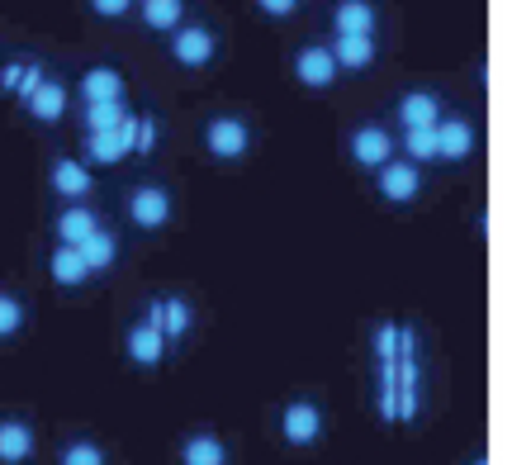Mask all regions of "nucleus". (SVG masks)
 <instances>
[{"mask_svg": "<svg viewBox=\"0 0 512 465\" xmlns=\"http://www.w3.org/2000/svg\"><path fill=\"white\" fill-rule=\"evenodd\" d=\"M475 465H489V461H484V456H479V461H475Z\"/></svg>", "mask_w": 512, "mask_h": 465, "instance_id": "nucleus-34", "label": "nucleus"}, {"mask_svg": "<svg viewBox=\"0 0 512 465\" xmlns=\"http://www.w3.org/2000/svg\"><path fill=\"white\" fill-rule=\"evenodd\" d=\"M76 252H81V261H86L91 276H110L114 266H119V233L100 224L86 242H76Z\"/></svg>", "mask_w": 512, "mask_h": 465, "instance_id": "nucleus-17", "label": "nucleus"}, {"mask_svg": "<svg viewBox=\"0 0 512 465\" xmlns=\"http://www.w3.org/2000/svg\"><path fill=\"white\" fill-rule=\"evenodd\" d=\"M124 214L138 233H162V228H171V219H176V195L166 186H157V181H138V186L128 190Z\"/></svg>", "mask_w": 512, "mask_h": 465, "instance_id": "nucleus-3", "label": "nucleus"}, {"mask_svg": "<svg viewBox=\"0 0 512 465\" xmlns=\"http://www.w3.org/2000/svg\"><path fill=\"white\" fill-rule=\"evenodd\" d=\"M394 152H399V138H394V129H384V124H375V119H366V124H356V129L347 133L351 167L375 171V167H384Z\"/></svg>", "mask_w": 512, "mask_h": 465, "instance_id": "nucleus-6", "label": "nucleus"}, {"mask_svg": "<svg viewBox=\"0 0 512 465\" xmlns=\"http://www.w3.org/2000/svg\"><path fill=\"white\" fill-rule=\"evenodd\" d=\"M34 456V428L29 423H0V465H24Z\"/></svg>", "mask_w": 512, "mask_h": 465, "instance_id": "nucleus-23", "label": "nucleus"}, {"mask_svg": "<svg viewBox=\"0 0 512 465\" xmlns=\"http://www.w3.org/2000/svg\"><path fill=\"white\" fill-rule=\"evenodd\" d=\"M133 15L143 24V34H171L185 24V0H133Z\"/></svg>", "mask_w": 512, "mask_h": 465, "instance_id": "nucleus-18", "label": "nucleus"}, {"mask_svg": "<svg viewBox=\"0 0 512 465\" xmlns=\"http://www.w3.org/2000/svg\"><path fill=\"white\" fill-rule=\"evenodd\" d=\"M441 114H446V100H441L437 91H427V86L403 91L399 100H394V119H399V129H432Z\"/></svg>", "mask_w": 512, "mask_h": 465, "instance_id": "nucleus-13", "label": "nucleus"}, {"mask_svg": "<svg viewBox=\"0 0 512 465\" xmlns=\"http://www.w3.org/2000/svg\"><path fill=\"white\" fill-rule=\"evenodd\" d=\"M128 157V148L124 143H119V133H86V138H81V162H86V167H119V162H124Z\"/></svg>", "mask_w": 512, "mask_h": 465, "instance_id": "nucleus-22", "label": "nucleus"}, {"mask_svg": "<svg viewBox=\"0 0 512 465\" xmlns=\"http://www.w3.org/2000/svg\"><path fill=\"white\" fill-rule=\"evenodd\" d=\"M24 299L19 295H10V290H0V342H5V337H15L19 328H24Z\"/></svg>", "mask_w": 512, "mask_h": 465, "instance_id": "nucleus-28", "label": "nucleus"}, {"mask_svg": "<svg viewBox=\"0 0 512 465\" xmlns=\"http://www.w3.org/2000/svg\"><path fill=\"white\" fill-rule=\"evenodd\" d=\"M19 105H24V114H29L34 124L53 129V124H62L67 110H72V86H67L62 76H43L34 91H29V100H19Z\"/></svg>", "mask_w": 512, "mask_h": 465, "instance_id": "nucleus-9", "label": "nucleus"}, {"mask_svg": "<svg viewBox=\"0 0 512 465\" xmlns=\"http://www.w3.org/2000/svg\"><path fill=\"white\" fill-rule=\"evenodd\" d=\"M181 461L185 465H228V447H223L214 432H195V437H185Z\"/></svg>", "mask_w": 512, "mask_h": 465, "instance_id": "nucleus-24", "label": "nucleus"}, {"mask_svg": "<svg viewBox=\"0 0 512 465\" xmlns=\"http://www.w3.org/2000/svg\"><path fill=\"white\" fill-rule=\"evenodd\" d=\"M100 224H105V214H100L91 200H67V205L53 214V238L67 242V247H76V242L91 238Z\"/></svg>", "mask_w": 512, "mask_h": 465, "instance_id": "nucleus-10", "label": "nucleus"}, {"mask_svg": "<svg viewBox=\"0 0 512 465\" xmlns=\"http://www.w3.org/2000/svg\"><path fill=\"white\" fill-rule=\"evenodd\" d=\"M124 347H128V361H133V366L157 371L166 356V337H162V328H152V323H133L124 337Z\"/></svg>", "mask_w": 512, "mask_h": 465, "instance_id": "nucleus-19", "label": "nucleus"}, {"mask_svg": "<svg viewBox=\"0 0 512 465\" xmlns=\"http://www.w3.org/2000/svg\"><path fill=\"white\" fill-rule=\"evenodd\" d=\"M72 95L81 100V105H124L128 81H124V72H119L114 62H95V67H86V72L76 76Z\"/></svg>", "mask_w": 512, "mask_h": 465, "instance_id": "nucleus-7", "label": "nucleus"}, {"mask_svg": "<svg viewBox=\"0 0 512 465\" xmlns=\"http://www.w3.org/2000/svg\"><path fill=\"white\" fill-rule=\"evenodd\" d=\"M403 333H408L403 323H380V328H375V356H380V361L403 356Z\"/></svg>", "mask_w": 512, "mask_h": 465, "instance_id": "nucleus-29", "label": "nucleus"}, {"mask_svg": "<svg viewBox=\"0 0 512 465\" xmlns=\"http://www.w3.org/2000/svg\"><path fill=\"white\" fill-rule=\"evenodd\" d=\"M62 465H105V451L95 442H67L62 447Z\"/></svg>", "mask_w": 512, "mask_h": 465, "instance_id": "nucleus-31", "label": "nucleus"}, {"mask_svg": "<svg viewBox=\"0 0 512 465\" xmlns=\"http://www.w3.org/2000/svg\"><path fill=\"white\" fill-rule=\"evenodd\" d=\"M328 24L332 34H375L380 29V5L375 0H332Z\"/></svg>", "mask_w": 512, "mask_h": 465, "instance_id": "nucleus-15", "label": "nucleus"}, {"mask_svg": "<svg viewBox=\"0 0 512 465\" xmlns=\"http://www.w3.org/2000/svg\"><path fill=\"white\" fill-rule=\"evenodd\" d=\"M48 276H53V285H62V290H81V285L91 280V271H86V261H81L76 247L57 242L53 252H48Z\"/></svg>", "mask_w": 512, "mask_h": 465, "instance_id": "nucleus-21", "label": "nucleus"}, {"mask_svg": "<svg viewBox=\"0 0 512 465\" xmlns=\"http://www.w3.org/2000/svg\"><path fill=\"white\" fill-rule=\"evenodd\" d=\"M43 62H29V57H10V62H0V95H15V100H29L38 81H43Z\"/></svg>", "mask_w": 512, "mask_h": 465, "instance_id": "nucleus-20", "label": "nucleus"}, {"mask_svg": "<svg viewBox=\"0 0 512 465\" xmlns=\"http://www.w3.org/2000/svg\"><path fill=\"white\" fill-rule=\"evenodd\" d=\"M375 176V195H380L384 205H394V209H403V205H418V195H422V167L418 162H408V157H389L384 167H375L370 171Z\"/></svg>", "mask_w": 512, "mask_h": 465, "instance_id": "nucleus-4", "label": "nucleus"}, {"mask_svg": "<svg viewBox=\"0 0 512 465\" xmlns=\"http://www.w3.org/2000/svg\"><path fill=\"white\" fill-rule=\"evenodd\" d=\"M143 323H152V328H162V337L171 342V337H185L190 333V323H195V314H190V304H185L181 295H162L147 304V318Z\"/></svg>", "mask_w": 512, "mask_h": 465, "instance_id": "nucleus-16", "label": "nucleus"}, {"mask_svg": "<svg viewBox=\"0 0 512 465\" xmlns=\"http://www.w3.org/2000/svg\"><path fill=\"white\" fill-rule=\"evenodd\" d=\"M399 157L418 162V167H432V162H437V124H432V129H403Z\"/></svg>", "mask_w": 512, "mask_h": 465, "instance_id": "nucleus-25", "label": "nucleus"}, {"mask_svg": "<svg viewBox=\"0 0 512 465\" xmlns=\"http://www.w3.org/2000/svg\"><path fill=\"white\" fill-rule=\"evenodd\" d=\"M48 190H53L62 205H67V200H91L95 176L81 157H53V167H48Z\"/></svg>", "mask_w": 512, "mask_h": 465, "instance_id": "nucleus-11", "label": "nucleus"}, {"mask_svg": "<svg viewBox=\"0 0 512 465\" xmlns=\"http://www.w3.org/2000/svg\"><path fill=\"white\" fill-rule=\"evenodd\" d=\"M256 15L271 19V24H285V19H294L299 10H304V0H252Z\"/></svg>", "mask_w": 512, "mask_h": 465, "instance_id": "nucleus-30", "label": "nucleus"}, {"mask_svg": "<svg viewBox=\"0 0 512 465\" xmlns=\"http://www.w3.org/2000/svg\"><path fill=\"white\" fill-rule=\"evenodd\" d=\"M128 105H81V133H110Z\"/></svg>", "mask_w": 512, "mask_h": 465, "instance_id": "nucleus-27", "label": "nucleus"}, {"mask_svg": "<svg viewBox=\"0 0 512 465\" xmlns=\"http://www.w3.org/2000/svg\"><path fill=\"white\" fill-rule=\"evenodd\" d=\"M418 385H408V390H394V423H413L418 418Z\"/></svg>", "mask_w": 512, "mask_h": 465, "instance_id": "nucleus-33", "label": "nucleus"}, {"mask_svg": "<svg viewBox=\"0 0 512 465\" xmlns=\"http://www.w3.org/2000/svg\"><path fill=\"white\" fill-rule=\"evenodd\" d=\"M318 432H323V413H318V404H309V399L285 404V413H280V437H285L290 447H313Z\"/></svg>", "mask_w": 512, "mask_h": 465, "instance_id": "nucleus-14", "label": "nucleus"}, {"mask_svg": "<svg viewBox=\"0 0 512 465\" xmlns=\"http://www.w3.org/2000/svg\"><path fill=\"white\" fill-rule=\"evenodd\" d=\"M166 53L181 72H209L219 62V29L200 24V19H185L181 29L166 34Z\"/></svg>", "mask_w": 512, "mask_h": 465, "instance_id": "nucleus-1", "label": "nucleus"}, {"mask_svg": "<svg viewBox=\"0 0 512 465\" xmlns=\"http://www.w3.org/2000/svg\"><path fill=\"white\" fill-rule=\"evenodd\" d=\"M86 10L95 19H105V24H119V19L133 15V0H86Z\"/></svg>", "mask_w": 512, "mask_h": 465, "instance_id": "nucleus-32", "label": "nucleus"}, {"mask_svg": "<svg viewBox=\"0 0 512 465\" xmlns=\"http://www.w3.org/2000/svg\"><path fill=\"white\" fill-rule=\"evenodd\" d=\"M200 148L209 152L214 162L233 167V162H242V157L256 148V129L242 114H209V119H204V133H200Z\"/></svg>", "mask_w": 512, "mask_h": 465, "instance_id": "nucleus-2", "label": "nucleus"}, {"mask_svg": "<svg viewBox=\"0 0 512 465\" xmlns=\"http://www.w3.org/2000/svg\"><path fill=\"white\" fill-rule=\"evenodd\" d=\"M162 143V124L152 114H133V138H128V157H152Z\"/></svg>", "mask_w": 512, "mask_h": 465, "instance_id": "nucleus-26", "label": "nucleus"}, {"mask_svg": "<svg viewBox=\"0 0 512 465\" xmlns=\"http://www.w3.org/2000/svg\"><path fill=\"white\" fill-rule=\"evenodd\" d=\"M479 152V129L475 119H465V114H441L437 119V162L446 167H460V162H470Z\"/></svg>", "mask_w": 512, "mask_h": 465, "instance_id": "nucleus-8", "label": "nucleus"}, {"mask_svg": "<svg viewBox=\"0 0 512 465\" xmlns=\"http://www.w3.org/2000/svg\"><path fill=\"white\" fill-rule=\"evenodd\" d=\"M332 57H337V72L342 76H361L375 67L380 57V38L375 34H332Z\"/></svg>", "mask_w": 512, "mask_h": 465, "instance_id": "nucleus-12", "label": "nucleus"}, {"mask_svg": "<svg viewBox=\"0 0 512 465\" xmlns=\"http://www.w3.org/2000/svg\"><path fill=\"white\" fill-rule=\"evenodd\" d=\"M290 76L294 81H299V86H304V91H332V86H337V57H332V48L328 43H299V48H294L290 53Z\"/></svg>", "mask_w": 512, "mask_h": 465, "instance_id": "nucleus-5", "label": "nucleus"}]
</instances>
